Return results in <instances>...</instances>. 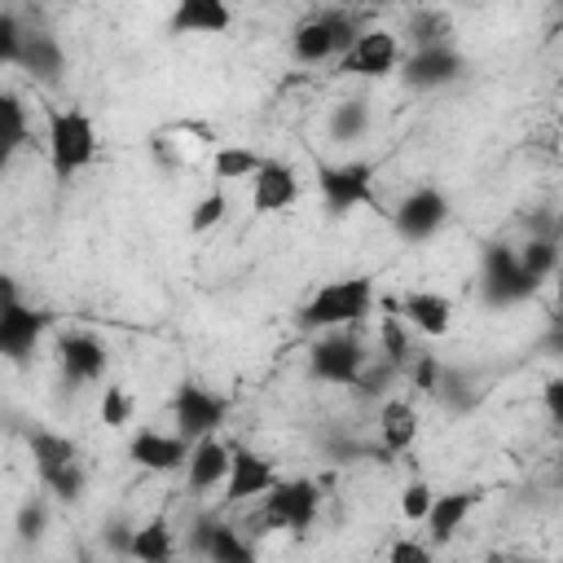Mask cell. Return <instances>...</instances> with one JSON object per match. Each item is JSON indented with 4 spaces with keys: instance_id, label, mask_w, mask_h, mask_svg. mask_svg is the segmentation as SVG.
I'll use <instances>...</instances> for the list:
<instances>
[{
    "instance_id": "cell-1",
    "label": "cell",
    "mask_w": 563,
    "mask_h": 563,
    "mask_svg": "<svg viewBox=\"0 0 563 563\" xmlns=\"http://www.w3.org/2000/svg\"><path fill=\"white\" fill-rule=\"evenodd\" d=\"M48 119V167L57 180H70L97 158V123L79 106H44Z\"/></svg>"
},
{
    "instance_id": "cell-2",
    "label": "cell",
    "mask_w": 563,
    "mask_h": 563,
    "mask_svg": "<svg viewBox=\"0 0 563 563\" xmlns=\"http://www.w3.org/2000/svg\"><path fill=\"white\" fill-rule=\"evenodd\" d=\"M374 312V282L369 277H339L317 286V295L299 308V325L321 334V330H339V325H361Z\"/></svg>"
},
{
    "instance_id": "cell-3",
    "label": "cell",
    "mask_w": 563,
    "mask_h": 563,
    "mask_svg": "<svg viewBox=\"0 0 563 563\" xmlns=\"http://www.w3.org/2000/svg\"><path fill=\"white\" fill-rule=\"evenodd\" d=\"M361 31H365V26H361V18H356V4L321 9V13H308V18L290 31V53H295V62L317 66V62L343 57Z\"/></svg>"
},
{
    "instance_id": "cell-4",
    "label": "cell",
    "mask_w": 563,
    "mask_h": 563,
    "mask_svg": "<svg viewBox=\"0 0 563 563\" xmlns=\"http://www.w3.org/2000/svg\"><path fill=\"white\" fill-rule=\"evenodd\" d=\"M26 444H31L35 475H40L44 493H53L57 501H79V493L88 484V471L79 462V444L62 431H48V427H35L26 435Z\"/></svg>"
},
{
    "instance_id": "cell-5",
    "label": "cell",
    "mask_w": 563,
    "mask_h": 563,
    "mask_svg": "<svg viewBox=\"0 0 563 563\" xmlns=\"http://www.w3.org/2000/svg\"><path fill=\"white\" fill-rule=\"evenodd\" d=\"M374 180H378V163L369 158H343V163H317V194L325 202L330 216H347L356 207H378V194H374ZM387 216V211H383Z\"/></svg>"
},
{
    "instance_id": "cell-6",
    "label": "cell",
    "mask_w": 563,
    "mask_h": 563,
    "mask_svg": "<svg viewBox=\"0 0 563 563\" xmlns=\"http://www.w3.org/2000/svg\"><path fill=\"white\" fill-rule=\"evenodd\" d=\"M369 365V352L356 334V325H339V330H321L308 347V369L317 383H330V387H356L361 374Z\"/></svg>"
},
{
    "instance_id": "cell-7",
    "label": "cell",
    "mask_w": 563,
    "mask_h": 563,
    "mask_svg": "<svg viewBox=\"0 0 563 563\" xmlns=\"http://www.w3.org/2000/svg\"><path fill=\"white\" fill-rule=\"evenodd\" d=\"M541 282L523 268L519 260V246H506V242H493L484 246V260H479V290L493 308H510V303H523Z\"/></svg>"
},
{
    "instance_id": "cell-8",
    "label": "cell",
    "mask_w": 563,
    "mask_h": 563,
    "mask_svg": "<svg viewBox=\"0 0 563 563\" xmlns=\"http://www.w3.org/2000/svg\"><path fill=\"white\" fill-rule=\"evenodd\" d=\"M317 510H321V488H317V479L295 475V479H277V484L264 493L260 523H264V528H286V532L299 537V532L312 528Z\"/></svg>"
},
{
    "instance_id": "cell-9",
    "label": "cell",
    "mask_w": 563,
    "mask_h": 563,
    "mask_svg": "<svg viewBox=\"0 0 563 563\" xmlns=\"http://www.w3.org/2000/svg\"><path fill=\"white\" fill-rule=\"evenodd\" d=\"M172 418H176V431L185 440H202V435H216L229 418V396L202 387V383H180L172 391Z\"/></svg>"
},
{
    "instance_id": "cell-10",
    "label": "cell",
    "mask_w": 563,
    "mask_h": 563,
    "mask_svg": "<svg viewBox=\"0 0 563 563\" xmlns=\"http://www.w3.org/2000/svg\"><path fill=\"white\" fill-rule=\"evenodd\" d=\"M48 325H53V317L44 308L22 303L18 290H13V282H4V299H0V352L9 361H26Z\"/></svg>"
},
{
    "instance_id": "cell-11",
    "label": "cell",
    "mask_w": 563,
    "mask_h": 563,
    "mask_svg": "<svg viewBox=\"0 0 563 563\" xmlns=\"http://www.w3.org/2000/svg\"><path fill=\"white\" fill-rule=\"evenodd\" d=\"M449 224V198L435 185H418L413 194L400 198V207L391 211V229L400 242H427Z\"/></svg>"
},
{
    "instance_id": "cell-12",
    "label": "cell",
    "mask_w": 563,
    "mask_h": 563,
    "mask_svg": "<svg viewBox=\"0 0 563 563\" xmlns=\"http://www.w3.org/2000/svg\"><path fill=\"white\" fill-rule=\"evenodd\" d=\"M339 70L356 75V79H383V75L400 70V35H391L383 26H365L352 40V48L339 57Z\"/></svg>"
},
{
    "instance_id": "cell-13",
    "label": "cell",
    "mask_w": 563,
    "mask_h": 563,
    "mask_svg": "<svg viewBox=\"0 0 563 563\" xmlns=\"http://www.w3.org/2000/svg\"><path fill=\"white\" fill-rule=\"evenodd\" d=\"M189 449H194V440H185L180 431H154V427H141V431L128 440V457H132L141 471H154V475L185 471Z\"/></svg>"
},
{
    "instance_id": "cell-14",
    "label": "cell",
    "mask_w": 563,
    "mask_h": 563,
    "mask_svg": "<svg viewBox=\"0 0 563 563\" xmlns=\"http://www.w3.org/2000/svg\"><path fill=\"white\" fill-rule=\"evenodd\" d=\"M457 75H462V53L453 44H427V48H413L409 57H400V79L418 92L444 88Z\"/></svg>"
},
{
    "instance_id": "cell-15",
    "label": "cell",
    "mask_w": 563,
    "mask_h": 563,
    "mask_svg": "<svg viewBox=\"0 0 563 563\" xmlns=\"http://www.w3.org/2000/svg\"><path fill=\"white\" fill-rule=\"evenodd\" d=\"M277 479H282V475H277V466H273L264 453H255V449H246V444H233V466H229V479H224V506L255 501V497H264Z\"/></svg>"
},
{
    "instance_id": "cell-16",
    "label": "cell",
    "mask_w": 563,
    "mask_h": 563,
    "mask_svg": "<svg viewBox=\"0 0 563 563\" xmlns=\"http://www.w3.org/2000/svg\"><path fill=\"white\" fill-rule=\"evenodd\" d=\"M383 308H396L422 339H444L449 325H453V299L440 295V290H422L418 286V290H405L400 299H391Z\"/></svg>"
},
{
    "instance_id": "cell-17",
    "label": "cell",
    "mask_w": 563,
    "mask_h": 563,
    "mask_svg": "<svg viewBox=\"0 0 563 563\" xmlns=\"http://www.w3.org/2000/svg\"><path fill=\"white\" fill-rule=\"evenodd\" d=\"M57 361H62L66 383L84 387V383H97V378L106 374V361H110V356H106V343H101L97 334L70 330V334L57 339Z\"/></svg>"
},
{
    "instance_id": "cell-18",
    "label": "cell",
    "mask_w": 563,
    "mask_h": 563,
    "mask_svg": "<svg viewBox=\"0 0 563 563\" xmlns=\"http://www.w3.org/2000/svg\"><path fill=\"white\" fill-rule=\"evenodd\" d=\"M299 202V176L290 163L282 158H264V167L251 176V207L260 216H273V211H286Z\"/></svg>"
},
{
    "instance_id": "cell-19",
    "label": "cell",
    "mask_w": 563,
    "mask_h": 563,
    "mask_svg": "<svg viewBox=\"0 0 563 563\" xmlns=\"http://www.w3.org/2000/svg\"><path fill=\"white\" fill-rule=\"evenodd\" d=\"M229 466H233V444H224V440H216V435L194 440L189 462H185V484H189V493H211V488H224Z\"/></svg>"
},
{
    "instance_id": "cell-20",
    "label": "cell",
    "mask_w": 563,
    "mask_h": 563,
    "mask_svg": "<svg viewBox=\"0 0 563 563\" xmlns=\"http://www.w3.org/2000/svg\"><path fill=\"white\" fill-rule=\"evenodd\" d=\"M194 550L202 554V559H211V563H251V545L242 541V532L233 528V523H224V519H216V515H198L194 519Z\"/></svg>"
},
{
    "instance_id": "cell-21",
    "label": "cell",
    "mask_w": 563,
    "mask_h": 563,
    "mask_svg": "<svg viewBox=\"0 0 563 563\" xmlns=\"http://www.w3.org/2000/svg\"><path fill=\"white\" fill-rule=\"evenodd\" d=\"M172 35H224L233 26L229 0H176L172 9Z\"/></svg>"
},
{
    "instance_id": "cell-22",
    "label": "cell",
    "mask_w": 563,
    "mask_h": 563,
    "mask_svg": "<svg viewBox=\"0 0 563 563\" xmlns=\"http://www.w3.org/2000/svg\"><path fill=\"white\" fill-rule=\"evenodd\" d=\"M479 506V493L475 488H453V493H435V501H431V510H427V537L435 541V545H444V541H453V532L466 523V515Z\"/></svg>"
},
{
    "instance_id": "cell-23",
    "label": "cell",
    "mask_w": 563,
    "mask_h": 563,
    "mask_svg": "<svg viewBox=\"0 0 563 563\" xmlns=\"http://www.w3.org/2000/svg\"><path fill=\"white\" fill-rule=\"evenodd\" d=\"M418 440V409L409 400H383L378 405V449L391 457V453H405L413 449Z\"/></svg>"
},
{
    "instance_id": "cell-24",
    "label": "cell",
    "mask_w": 563,
    "mask_h": 563,
    "mask_svg": "<svg viewBox=\"0 0 563 563\" xmlns=\"http://www.w3.org/2000/svg\"><path fill=\"white\" fill-rule=\"evenodd\" d=\"M128 554L141 559V563H167V559L176 554V537H172L167 515H154V519H145L141 528H132Z\"/></svg>"
},
{
    "instance_id": "cell-25",
    "label": "cell",
    "mask_w": 563,
    "mask_h": 563,
    "mask_svg": "<svg viewBox=\"0 0 563 563\" xmlns=\"http://www.w3.org/2000/svg\"><path fill=\"white\" fill-rule=\"evenodd\" d=\"M18 66H26L35 79H57L66 70V53H62V44L48 31H26V44H22Z\"/></svg>"
},
{
    "instance_id": "cell-26",
    "label": "cell",
    "mask_w": 563,
    "mask_h": 563,
    "mask_svg": "<svg viewBox=\"0 0 563 563\" xmlns=\"http://www.w3.org/2000/svg\"><path fill=\"white\" fill-rule=\"evenodd\" d=\"M413 334H418V330H413V325H409V321H405L396 308H387V312H383V321H378L383 361H391L396 369H405V365L413 361V352H418V347H413Z\"/></svg>"
},
{
    "instance_id": "cell-27",
    "label": "cell",
    "mask_w": 563,
    "mask_h": 563,
    "mask_svg": "<svg viewBox=\"0 0 563 563\" xmlns=\"http://www.w3.org/2000/svg\"><path fill=\"white\" fill-rule=\"evenodd\" d=\"M264 167V154H255L251 145H216L211 150V176L216 180H251Z\"/></svg>"
},
{
    "instance_id": "cell-28",
    "label": "cell",
    "mask_w": 563,
    "mask_h": 563,
    "mask_svg": "<svg viewBox=\"0 0 563 563\" xmlns=\"http://www.w3.org/2000/svg\"><path fill=\"white\" fill-rule=\"evenodd\" d=\"M409 35H413V48L453 44V22H449V13H440V9H422V13L409 18Z\"/></svg>"
},
{
    "instance_id": "cell-29",
    "label": "cell",
    "mask_w": 563,
    "mask_h": 563,
    "mask_svg": "<svg viewBox=\"0 0 563 563\" xmlns=\"http://www.w3.org/2000/svg\"><path fill=\"white\" fill-rule=\"evenodd\" d=\"M519 260H523V268H528L537 282H545V277L559 268V238H528V242L519 246Z\"/></svg>"
},
{
    "instance_id": "cell-30",
    "label": "cell",
    "mask_w": 563,
    "mask_h": 563,
    "mask_svg": "<svg viewBox=\"0 0 563 563\" xmlns=\"http://www.w3.org/2000/svg\"><path fill=\"white\" fill-rule=\"evenodd\" d=\"M224 216H229V194L216 185V189H207V194L189 207V233H207V229H216Z\"/></svg>"
},
{
    "instance_id": "cell-31",
    "label": "cell",
    "mask_w": 563,
    "mask_h": 563,
    "mask_svg": "<svg viewBox=\"0 0 563 563\" xmlns=\"http://www.w3.org/2000/svg\"><path fill=\"white\" fill-rule=\"evenodd\" d=\"M0 119H4V158H13L26 145V110H22L18 92L0 97Z\"/></svg>"
},
{
    "instance_id": "cell-32",
    "label": "cell",
    "mask_w": 563,
    "mask_h": 563,
    "mask_svg": "<svg viewBox=\"0 0 563 563\" xmlns=\"http://www.w3.org/2000/svg\"><path fill=\"white\" fill-rule=\"evenodd\" d=\"M365 128H369L365 101H343V106L334 110V119H330V136H334V141H356Z\"/></svg>"
},
{
    "instance_id": "cell-33",
    "label": "cell",
    "mask_w": 563,
    "mask_h": 563,
    "mask_svg": "<svg viewBox=\"0 0 563 563\" xmlns=\"http://www.w3.org/2000/svg\"><path fill=\"white\" fill-rule=\"evenodd\" d=\"M405 369H409V383H413L418 396H440V378H444V369H440V361H435L431 352H413V361H409Z\"/></svg>"
},
{
    "instance_id": "cell-34",
    "label": "cell",
    "mask_w": 563,
    "mask_h": 563,
    "mask_svg": "<svg viewBox=\"0 0 563 563\" xmlns=\"http://www.w3.org/2000/svg\"><path fill=\"white\" fill-rule=\"evenodd\" d=\"M97 413H101V422L106 427H128L132 422V391L128 387H119V383H110L106 391H101V405H97Z\"/></svg>"
},
{
    "instance_id": "cell-35",
    "label": "cell",
    "mask_w": 563,
    "mask_h": 563,
    "mask_svg": "<svg viewBox=\"0 0 563 563\" xmlns=\"http://www.w3.org/2000/svg\"><path fill=\"white\" fill-rule=\"evenodd\" d=\"M431 501H435V488H431L427 479H409V484L400 488V515H405L409 523H422L427 510H431Z\"/></svg>"
},
{
    "instance_id": "cell-36",
    "label": "cell",
    "mask_w": 563,
    "mask_h": 563,
    "mask_svg": "<svg viewBox=\"0 0 563 563\" xmlns=\"http://www.w3.org/2000/svg\"><path fill=\"white\" fill-rule=\"evenodd\" d=\"M22 44H26V31H22L18 13H13V9H4V13H0V62H4V66H18Z\"/></svg>"
},
{
    "instance_id": "cell-37",
    "label": "cell",
    "mask_w": 563,
    "mask_h": 563,
    "mask_svg": "<svg viewBox=\"0 0 563 563\" xmlns=\"http://www.w3.org/2000/svg\"><path fill=\"white\" fill-rule=\"evenodd\" d=\"M431 550H435V541H396V545H387V559H396V563H409V559L427 563Z\"/></svg>"
},
{
    "instance_id": "cell-38",
    "label": "cell",
    "mask_w": 563,
    "mask_h": 563,
    "mask_svg": "<svg viewBox=\"0 0 563 563\" xmlns=\"http://www.w3.org/2000/svg\"><path fill=\"white\" fill-rule=\"evenodd\" d=\"M541 405H545L550 422L563 431V374H559V378H550V383L541 387Z\"/></svg>"
},
{
    "instance_id": "cell-39",
    "label": "cell",
    "mask_w": 563,
    "mask_h": 563,
    "mask_svg": "<svg viewBox=\"0 0 563 563\" xmlns=\"http://www.w3.org/2000/svg\"><path fill=\"white\" fill-rule=\"evenodd\" d=\"M343 4H378V0H343Z\"/></svg>"
},
{
    "instance_id": "cell-40",
    "label": "cell",
    "mask_w": 563,
    "mask_h": 563,
    "mask_svg": "<svg viewBox=\"0 0 563 563\" xmlns=\"http://www.w3.org/2000/svg\"><path fill=\"white\" fill-rule=\"evenodd\" d=\"M559 466H563V449H559Z\"/></svg>"
},
{
    "instance_id": "cell-41",
    "label": "cell",
    "mask_w": 563,
    "mask_h": 563,
    "mask_svg": "<svg viewBox=\"0 0 563 563\" xmlns=\"http://www.w3.org/2000/svg\"><path fill=\"white\" fill-rule=\"evenodd\" d=\"M559 92H563V79H559Z\"/></svg>"
}]
</instances>
